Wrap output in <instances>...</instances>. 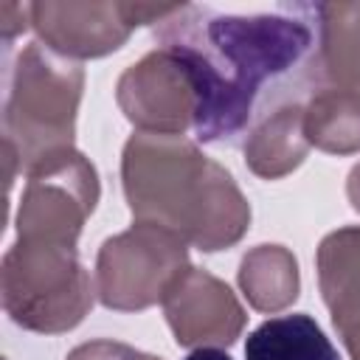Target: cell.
<instances>
[{
    "instance_id": "cell-1",
    "label": "cell",
    "mask_w": 360,
    "mask_h": 360,
    "mask_svg": "<svg viewBox=\"0 0 360 360\" xmlns=\"http://www.w3.org/2000/svg\"><path fill=\"white\" fill-rule=\"evenodd\" d=\"M155 42L174 51L197 82L194 138L202 143H236L267 104L312 90L315 28L292 6L278 14H219L180 3L155 25Z\"/></svg>"
},
{
    "instance_id": "cell-2",
    "label": "cell",
    "mask_w": 360,
    "mask_h": 360,
    "mask_svg": "<svg viewBox=\"0 0 360 360\" xmlns=\"http://www.w3.org/2000/svg\"><path fill=\"white\" fill-rule=\"evenodd\" d=\"M121 183L135 222L163 225L205 253L233 248L250 228L231 172L186 135L135 132L121 155Z\"/></svg>"
},
{
    "instance_id": "cell-3",
    "label": "cell",
    "mask_w": 360,
    "mask_h": 360,
    "mask_svg": "<svg viewBox=\"0 0 360 360\" xmlns=\"http://www.w3.org/2000/svg\"><path fill=\"white\" fill-rule=\"evenodd\" d=\"M82 90L84 70L79 62L59 56L39 39L20 51L3 107V143L14 149L25 172L73 149Z\"/></svg>"
},
{
    "instance_id": "cell-4",
    "label": "cell",
    "mask_w": 360,
    "mask_h": 360,
    "mask_svg": "<svg viewBox=\"0 0 360 360\" xmlns=\"http://www.w3.org/2000/svg\"><path fill=\"white\" fill-rule=\"evenodd\" d=\"M6 315L39 335H59L84 321L96 301V281L79 262L76 245L17 239L0 267Z\"/></svg>"
},
{
    "instance_id": "cell-5",
    "label": "cell",
    "mask_w": 360,
    "mask_h": 360,
    "mask_svg": "<svg viewBox=\"0 0 360 360\" xmlns=\"http://www.w3.org/2000/svg\"><path fill=\"white\" fill-rule=\"evenodd\" d=\"M186 239L152 222H132L110 236L96 259V295L107 309L141 312L163 301L174 278L191 267Z\"/></svg>"
},
{
    "instance_id": "cell-6",
    "label": "cell",
    "mask_w": 360,
    "mask_h": 360,
    "mask_svg": "<svg viewBox=\"0 0 360 360\" xmlns=\"http://www.w3.org/2000/svg\"><path fill=\"white\" fill-rule=\"evenodd\" d=\"M25 174L28 183L17 208V239L76 245L101 194L96 166L79 149H65Z\"/></svg>"
},
{
    "instance_id": "cell-7",
    "label": "cell",
    "mask_w": 360,
    "mask_h": 360,
    "mask_svg": "<svg viewBox=\"0 0 360 360\" xmlns=\"http://www.w3.org/2000/svg\"><path fill=\"white\" fill-rule=\"evenodd\" d=\"M115 98L138 132L152 135L194 129L200 107V90L188 65L169 48H155L129 65L115 84Z\"/></svg>"
},
{
    "instance_id": "cell-8",
    "label": "cell",
    "mask_w": 360,
    "mask_h": 360,
    "mask_svg": "<svg viewBox=\"0 0 360 360\" xmlns=\"http://www.w3.org/2000/svg\"><path fill=\"white\" fill-rule=\"evenodd\" d=\"M160 304L177 346L188 349L231 346L248 321L231 287L200 267H186Z\"/></svg>"
},
{
    "instance_id": "cell-9",
    "label": "cell",
    "mask_w": 360,
    "mask_h": 360,
    "mask_svg": "<svg viewBox=\"0 0 360 360\" xmlns=\"http://www.w3.org/2000/svg\"><path fill=\"white\" fill-rule=\"evenodd\" d=\"M31 28L51 51L65 59H96L118 51L132 25L121 3H28Z\"/></svg>"
},
{
    "instance_id": "cell-10",
    "label": "cell",
    "mask_w": 360,
    "mask_h": 360,
    "mask_svg": "<svg viewBox=\"0 0 360 360\" xmlns=\"http://www.w3.org/2000/svg\"><path fill=\"white\" fill-rule=\"evenodd\" d=\"M292 8L315 28L312 87H340L360 96V3H295Z\"/></svg>"
},
{
    "instance_id": "cell-11",
    "label": "cell",
    "mask_w": 360,
    "mask_h": 360,
    "mask_svg": "<svg viewBox=\"0 0 360 360\" xmlns=\"http://www.w3.org/2000/svg\"><path fill=\"white\" fill-rule=\"evenodd\" d=\"M318 287L352 360H360V225L338 228L318 245Z\"/></svg>"
},
{
    "instance_id": "cell-12",
    "label": "cell",
    "mask_w": 360,
    "mask_h": 360,
    "mask_svg": "<svg viewBox=\"0 0 360 360\" xmlns=\"http://www.w3.org/2000/svg\"><path fill=\"white\" fill-rule=\"evenodd\" d=\"M304 96H284L267 104L245 132V163L264 180H278L298 169L309 152L304 135Z\"/></svg>"
},
{
    "instance_id": "cell-13",
    "label": "cell",
    "mask_w": 360,
    "mask_h": 360,
    "mask_svg": "<svg viewBox=\"0 0 360 360\" xmlns=\"http://www.w3.org/2000/svg\"><path fill=\"white\" fill-rule=\"evenodd\" d=\"M239 287L253 309L281 312L298 298V262L284 245H256L242 256Z\"/></svg>"
},
{
    "instance_id": "cell-14",
    "label": "cell",
    "mask_w": 360,
    "mask_h": 360,
    "mask_svg": "<svg viewBox=\"0 0 360 360\" xmlns=\"http://www.w3.org/2000/svg\"><path fill=\"white\" fill-rule=\"evenodd\" d=\"M304 135L329 155L360 152V96L340 87H312L304 101Z\"/></svg>"
},
{
    "instance_id": "cell-15",
    "label": "cell",
    "mask_w": 360,
    "mask_h": 360,
    "mask_svg": "<svg viewBox=\"0 0 360 360\" xmlns=\"http://www.w3.org/2000/svg\"><path fill=\"white\" fill-rule=\"evenodd\" d=\"M245 360H340L332 340L307 312L278 315L245 340Z\"/></svg>"
},
{
    "instance_id": "cell-16",
    "label": "cell",
    "mask_w": 360,
    "mask_h": 360,
    "mask_svg": "<svg viewBox=\"0 0 360 360\" xmlns=\"http://www.w3.org/2000/svg\"><path fill=\"white\" fill-rule=\"evenodd\" d=\"M65 360H163V357L146 354L121 340H90V343L76 346Z\"/></svg>"
},
{
    "instance_id": "cell-17",
    "label": "cell",
    "mask_w": 360,
    "mask_h": 360,
    "mask_svg": "<svg viewBox=\"0 0 360 360\" xmlns=\"http://www.w3.org/2000/svg\"><path fill=\"white\" fill-rule=\"evenodd\" d=\"M183 360H233L228 352H222V349H217V346H202V349H194L188 357H183Z\"/></svg>"
}]
</instances>
